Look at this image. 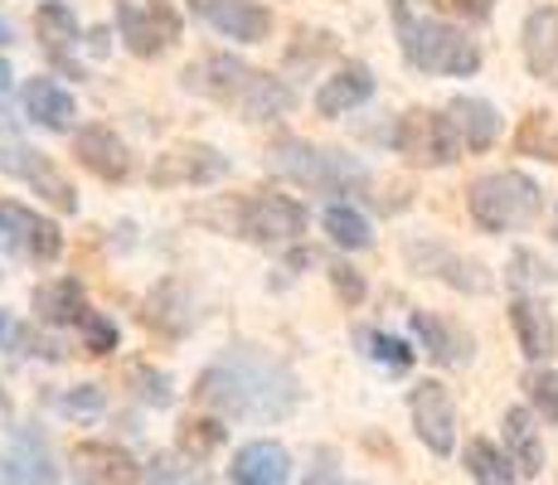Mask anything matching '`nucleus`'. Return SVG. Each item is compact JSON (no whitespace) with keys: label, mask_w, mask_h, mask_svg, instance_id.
<instances>
[{"label":"nucleus","mask_w":558,"mask_h":485,"mask_svg":"<svg viewBox=\"0 0 558 485\" xmlns=\"http://www.w3.org/2000/svg\"><path fill=\"white\" fill-rule=\"evenodd\" d=\"M195 403L214 408L219 417H243V423H272L296 408V379L287 364L253 344H233L219 364L195 379Z\"/></svg>","instance_id":"nucleus-1"},{"label":"nucleus","mask_w":558,"mask_h":485,"mask_svg":"<svg viewBox=\"0 0 558 485\" xmlns=\"http://www.w3.org/2000/svg\"><path fill=\"white\" fill-rule=\"evenodd\" d=\"M180 83H185L190 93L239 112L243 122H272V117H282L287 107L296 102V93L287 88L282 78L233 59V53H204V59H195L185 73H180Z\"/></svg>","instance_id":"nucleus-2"},{"label":"nucleus","mask_w":558,"mask_h":485,"mask_svg":"<svg viewBox=\"0 0 558 485\" xmlns=\"http://www.w3.org/2000/svg\"><path fill=\"white\" fill-rule=\"evenodd\" d=\"M190 219L214 223L219 233H239V239L263 243V247L292 243L306 233V209L292 194H277V190H248L219 204H199V209H190Z\"/></svg>","instance_id":"nucleus-3"},{"label":"nucleus","mask_w":558,"mask_h":485,"mask_svg":"<svg viewBox=\"0 0 558 485\" xmlns=\"http://www.w3.org/2000/svg\"><path fill=\"white\" fill-rule=\"evenodd\" d=\"M466 209L476 219V229L486 233L530 229L544 214V190L520 170H490V175H476L466 185Z\"/></svg>","instance_id":"nucleus-4"},{"label":"nucleus","mask_w":558,"mask_h":485,"mask_svg":"<svg viewBox=\"0 0 558 485\" xmlns=\"http://www.w3.org/2000/svg\"><path fill=\"white\" fill-rule=\"evenodd\" d=\"M399 49L408 69L437 73V78H471L481 69V45L447 20H399Z\"/></svg>","instance_id":"nucleus-5"},{"label":"nucleus","mask_w":558,"mask_h":485,"mask_svg":"<svg viewBox=\"0 0 558 485\" xmlns=\"http://www.w3.org/2000/svg\"><path fill=\"white\" fill-rule=\"evenodd\" d=\"M267 166L277 170L282 180L292 185H306V190H364V166L355 156H340V150H326V146H311L302 136H277L267 146Z\"/></svg>","instance_id":"nucleus-6"},{"label":"nucleus","mask_w":558,"mask_h":485,"mask_svg":"<svg viewBox=\"0 0 558 485\" xmlns=\"http://www.w3.org/2000/svg\"><path fill=\"white\" fill-rule=\"evenodd\" d=\"M393 150L417 170H437V166H452L461 136L452 126L447 112H433V107H408L393 126Z\"/></svg>","instance_id":"nucleus-7"},{"label":"nucleus","mask_w":558,"mask_h":485,"mask_svg":"<svg viewBox=\"0 0 558 485\" xmlns=\"http://www.w3.org/2000/svg\"><path fill=\"white\" fill-rule=\"evenodd\" d=\"M117 29H122L126 49H132L136 59H160L166 49H175L185 20H180V10L170 5V0H146V5L122 0V5H117Z\"/></svg>","instance_id":"nucleus-8"},{"label":"nucleus","mask_w":558,"mask_h":485,"mask_svg":"<svg viewBox=\"0 0 558 485\" xmlns=\"http://www.w3.org/2000/svg\"><path fill=\"white\" fill-rule=\"evenodd\" d=\"M229 175V156L204 142H180L166 146L151 166V185L156 190H195V185H214V180Z\"/></svg>","instance_id":"nucleus-9"},{"label":"nucleus","mask_w":558,"mask_h":485,"mask_svg":"<svg viewBox=\"0 0 558 485\" xmlns=\"http://www.w3.org/2000/svg\"><path fill=\"white\" fill-rule=\"evenodd\" d=\"M408 413H413L417 441H423L433 457H452L457 447V403L447 393V384L437 379H417L408 393Z\"/></svg>","instance_id":"nucleus-10"},{"label":"nucleus","mask_w":558,"mask_h":485,"mask_svg":"<svg viewBox=\"0 0 558 485\" xmlns=\"http://www.w3.org/2000/svg\"><path fill=\"white\" fill-rule=\"evenodd\" d=\"M0 175H10V180H20V185H29L35 194H45L53 209H69V214L78 209V190L69 185V175L53 166L45 150L0 142Z\"/></svg>","instance_id":"nucleus-11"},{"label":"nucleus","mask_w":558,"mask_h":485,"mask_svg":"<svg viewBox=\"0 0 558 485\" xmlns=\"http://www.w3.org/2000/svg\"><path fill=\"white\" fill-rule=\"evenodd\" d=\"M0 243H5L10 253L29 257V263H53V257L63 253L59 223L45 219V214H35V209H25V204H15V199L0 204Z\"/></svg>","instance_id":"nucleus-12"},{"label":"nucleus","mask_w":558,"mask_h":485,"mask_svg":"<svg viewBox=\"0 0 558 485\" xmlns=\"http://www.w3.org/2000/svg\"><path fill=\"white\" fill-rule=\"evenodd\" d=\"M190 10L223 39H239V45H263L272 35V10L263 0H190Z\"/></svg>","instance_id":"nucleus-13"},{"label":"nucleus","mask_w":558,"mask_h":485,"mask_svg":"<svg viewBox=\"0 0 558 485\" xmlns=\"http://www.w3.org/2000/svg\"><path fill=\"white\" fill-rule=\"evenodd\" d=\"M408 263L417 267V272H433L437 282L457 287V291H471V296H481V291H490V272L481 263H471V257L452 253L447 243H408L403 247Z\"/></svg>","instance_id":"nucleus-14"},{"label":"nucleus","mask_w":558,"mask_h":485,"mask_svg":"<svg viewBox=\"0 0 558 485\" xmlns=\"http://www.w3.org/2000/svg\"><path fill=\"white\" fill-rule=\"evenodd\" d=\"M69 461L88 485H142L146 481L142 461H136L132 451L112 447V441H78Z\"/></svg>","instance_id":"nucleus-15"},{"label":"nucleus","mask_w":558,"mask_h":485,"mask_svg":"<svg viewBox=\"0 0 558 485\" xmlns=\"http://www.w3.org/2000/svg\"><path fill=\"white\" fill-rule=\"evenodd\" d=\"M73 156H78L83 170H93L107 185H122V180L132 175V150H126V142L112 126H83V132L73 136Z\"/></svg>","instance_id":"nucleus-16"},{"label":"nucleus","mask_w":558,"mask_h":485,"mask_svg":"<svg viewBox=\"0 0 558 485\" xmlns=\"http://www.w3.org/2000/svg\"><path fill=\"white\" fill-rule=\"evenodd\" d=\"M229 476L233 485H287V476H292V451L272 437H257L248 447L233 451Z\"/></svg>","instance_id":"nucleus-17"},{"label":"nucleus","mask_w":558,"mask_h":485,"mask_svg":"<svg viewBox=\"0 0 558 485\" xmlns=\"http://www.w3.org/2000/svg\"><path fill=\"white\" fill-rule=\"evenodd\" d=\"M413 336L417 344H423V354L433 364H442V369H461V364H471V336L461 326H452V320L433 316V311H413Z\"/></svg>","instance_id":"nucleus-18"},{"label":"nucleus","mask_w":558,"mask_h":485,"mask_svg":"<svg viewBox=\"0 0 558 485\" xmlns=\"http://www.w3.org/2000/svg\"><path fill=\"white\" fill-rule=\"evenodd\" d=\"M520 49H524V69L534 78H554L558 73V5H534L524 15Z\"/></svg>","instance_id":"nucleus-19"},{"label":"nucleus","mask_w":558,"mask_h":485,"mask_svg":"<svg viewBox=\"0 0 558 485\" xmlns=\"http://www.w3.org/2000/svg\"><path fill=\"white\" fill-rule=\"evenodd\" d=\"M369 97H374V73L364 69V63H340V69L320 83L316 112L320 117H345V112H355L360 102H369Z\"/></svg>","instance_id":"nucleus-20"},{"label":"nucleus","mask_w":558,"mask_h":485,"mask_svg":"<svg viewBox=\"0 0 558 485\" xmlns=\"http://www.w3.org/2000/svg\"><path fill=\"white\" fill-rule=\"evenodd\" d=\"M510 326H514V340H520L524 360H549V354L558 350V330L549 320V311L539 306L534 296H514L510 301Z\"/></svg>","instance_id":"nucleus-21"},{"label":"nucleus","mask_w":558,"mask_h":485,"mask_svg":"<svg viewBox=\"0 0 558 485\" xmlns=\"http://www.w3.org/2000/svg\"><path fill=\"white\" fill-rule=\"evenodd\" d=\"M447 117H452L457 136L466 150H490L500 142V112L486 102V97H452L447 102Z\"/></svg>","instance_id":"nucleus-22"},{"label":"nucleus","mask_w":558,"mask_h":485,"mask_svg":"<svg viewBox=\"0 0 558 485\" xmlns=\"http://www.w3.org/2000/svg\"><path fill=\"white\" fill-rule=\"evenodd\" d=\"M25 112H29V122L49 126V132H69L78 107H73V93L59 88L53 78H29L25 83Z\"/></svg>","instance_id":"nucleus-23"},{"label":"nucleus","mask_w":558,"mask_h":485,"mask_svg":"<svg viewBox=\"0 0 558 485\" xmlns=\"http://www.w3.org/2000/svg\"><path fill=\"white\" fill-rule=\"evenodd\" d=\"M35 39L45 45V53L53 63H69V53L78 49V20L63 0H45L35 10Z\"/></svg>","instance_id":"nucleus-24"},{"label":"nucleus","mask_w":558,"mask_h":485,"mask_svg":"<svg viewBox=\"0 0 558 485\" xmlns=\"http://www.w3.org/2000/svg\"><path fill=\"white\" fill-rule=\"evenodd\" d=\"M506 457L514 461L520 476H539L544 471V441L530 408H510L506 413Z\"/></svg>","instance_id":"nucleus-25"},{"label":"nucleus","mask_w":558,"mask_h":485,"mask_svg":"<svg viewBox=\"0 0 558 485\" xmlns=\"http://www.w3.org/2000/svg\"><path fill=\"white\" fill-rule=\"evenodd\" d=\"M142 326H151L160 330V336H185L190 330V296H185V287L180 282H160L151 296H146V306H142Z\"/></svg>","instance_id":"nucleus-26"},{"label":"nucleus","mask_w":558,"mask_h":485,"mask_svg":"<svg viewBox=\"0 0 558 485\" xmlns=\"http://www.w3.org/2000/svg\"><path fill=\"white\" fill-rule=\"evenodd\" d=\"M35 311L45 326H83L88 301H83V287L73 277H59V282H45L35 291Z\"/></svg>","instance_id":"nucleus-27"},{"label":"nucleus","mask_w":558,"mask_h":485,"mask_svg":"<svg viewBox=\"0 0 558 485\" xmlns=\"http://www.w3.org/2000/svg\"><path fill=\"white\" fill-rule=\"evenodd\" d=\"M466 471H471V481L476 485H510L514 481V461L486 437L466 441Z\"/></svg>","instance_id":"nucleus-28"},{"label":"nucleus","mask_w":558,"mask_h":485,"mask_svg":"<svg viewBox=\"0 0 558 485\" xmlns=\"http://www.w3.org/2000/svg\"><path fill=\"white\" fill-rule=\"evenodd\" d=\"M320 223H326L330 243L345 247V253H360V247H369V219H364L360 209H350V204H330V209L320 214Z\"/></svg>","instance_id":"nucleus-29"},{"label":"nucleus","mask_w":558,"mask_h":485,"mask_svg":"<svg viewBox=\"0 0 558 485\" xmlns=\"http://www.w3.org/2000/svg\"><path fill=\"white\" fill-rule=\"evenodd\" d=\"M514 150L520 156H534V160H558V126L549 112H530L514 132Z\"/></svg>","instance_id":"nucleus-30"},{"label":"nucleus","mask_w":558,"mask_h":485,"mask_svg":"<svg viewBox=\"0 0 558 485\" xmlns=\"http://www.w3.org/2000/svg\"><path fill=\"white\" fill-rule=\"evenodd\" d=\"M223 437H229V427H223V417H190L185 427H180V451L185 457H214V451L223 447Z\"/></svg>","instance_id":"nucleus-31"},{"label":"nucleus","mask_w":558,"mask_h":485,"mask_svg":"<svg viewBox=\"0 0 558 485\" xmlns=\"http://www.w3.org/2000/svg\"><path fill=\"white\" fill-rule=\"evenodd\" d=\"M126 384H132V393L136 398H146L151 408H166L170 403V379L160 369H151V364H126Z\"/></svg>","instance_id":"nucleus-32"},{"label":"nucleus","mask_w":558,"mask_h":485,"mask_svg":"<svg viewBox=\"0 0 558 485\" xmlns=\"http://www.w3.org/2000/svg\"><path fill=\"white\" fill-rule=\"evenodd\" d=\"M524 393L549 423H558V369H530L524 374Z\"/></svg>","instance_id":"nucleus-33"},{"label":"nucleus","mask_w":558,"mask_h":485,"mask_svg":"<svg viewBox=\"0 0 558 485\" xmlns=\"http://www.w3.org/2000/svg\"><path fill=\"white\" fill-rule=\"evenodd\" d=\"M53 476L49 466H29V457H25V447L20 451H0V485H45Z\"/></svg>","instance_id":"nucleus-34"},{"label":"nucleus","mask_w":558,"mask_h":485,"mask_svg":"<svg viewBox=\"0 0 558 485\" xmlns=\"http://www.w3.org/2000/svg\"><path fill=\"white\" fill-rule=\"evenodd\" d=\"M433 10L457 25H486L496 15V0H433Z\"/></svg>","instance_id":"nucleus-35"},{"label":"nucleus","mask_w":558,"mask_h":485,"mask_svg":"<svg viewBox=\"0 0 558 485\" xmlns=\"http://www.w3.org/2000/svg\"><path fill=\"white\" fill-rule=\"evenodd\" d=\"M78 330H83V350H88V354H112L117 340H122V336H117V326L102 316V311H88Z\"/></svg>","instance_id":"nucleus-36"},{"label":"nucleus","mask_w":558,"mask_h":485,"mask_svg":"<svg viewBox=\"0 0 558 485\" xmlns=\"http://www.w3.org/2000/svg\"><path fill=\"white\" fill-rule=\"evenodd\" d=\"M506 277L514 287H544V282H554V267L544 263V257H534V253H524V247H520V253L510 257V272Z\"/></svg>","instance_id":"nucleus-37"},{"label":"nucleus","mask_w":558,"mask_h":485,"mask_svg":"<svg viewBox=\"0 0 558 485\" xmlns=\"http://www.w3.org/2000/svg\"><path fill=\"white\" fill-rule=\"evenodd\" d=\"M364 344H369V360H384L389 369H408V364H413V350H408L403 340L384 336V330H369V336H364Z\"/></svg>","instance_id":"nucleus-38"},{"label":"nucleus","mask_w":558,"mask_h":485,"mask_svg":"<svg viewBox=\"0 0 558 485\" xmlns=\"http://www.w3.org/2000/svg\"><path fill=\"white\" fill-rule=\"evenodd\" d=\"M330 287H336V296L345 301V306H360L364 301V277H360V267H350V263L330 267Z\"/></svg>","instance_id":"nucleus-39"},{"label":"nucleus","mask_w":558,"mask_h":485,"mask_svg":"<svg viewBox=\"0 0 558 485\" xmlns=\"http://www.w3.org/2000/svg\"><path fill=\"white\" fill-rule=\"evenodd\" d=\"M146 481L151 485H204L199 471H185L180 461H170V457H156L151 466H146Z\"/></svg>","instance_id":"nucleus-40"},{"label":"nucleus","mask_w":558,"mask_h":485,"mask_svg":"<svg viewBox=\"0 0 558 485\" xmlns=\"http://www.w3.org/2000/svg\"><path fill=\"white\" fill-rule=\"evenodd\" d=\"M102 403H107V398H102L98 384H83L78 393H63V398H59L63 413H102Z\"/></svg>","instance_id":"nucleus-41"},{"label":"nucleus","mask_w":558,"mask_h":485,"mask_svg":"<svg viewBox=\"0 0 558 485\" xmlns=\"http://www.w3.org/2000/svg\"><path fill=\"white\" fill-rule=\"evenodd\" d=\"M306 263H316V253H311V247H302V253H292V267H306Z\"/></svg>","instance_id":"nucleus-42"},{"label":"nucleus","mask_w":558,"mask_h":485,"mask_svg":"<svg viewBox=\"0 0 558 485\" xmlns=\"http://www.w3.org/2000/svg\"><path fill=\"white\" fill-rule=\"evenodd\" d=\"M10 78H15V73H10V63H5V59H0V93H5V88H10Z\"/></svg>","instance_id":"nucleus-43"},{"label":"nucleus","mask_w":558,"mask_h":485,"mask_svg":"<svg viewBox=\"0 0 558 485\" xmlns=\"http://www.w3.org/2000/svg\"><path fill=\"white\" fill-rule=\"evenodd\" d=\"M5 330H10V316H5V306H0V340H5Z\"/></svg>","instance_id":"nucleus-44"},{"label":"nucleus","mask_w":558,"mask_h":485,"mask_svg":"<svg viewBox=\"0 0 558 485\" xmlns=\"http://www.w3.org/2000/svg\"><path fill=\"white\" fill-rule=\"evenodd\" d=\"M554 243H558V209H554Z\"/></svg>","instance_id":"nucleus-45"},{"label":"nucleus","mask_w":558,"mask_h":485,"mask_svg":"<svg viewBox=\"0 0 558 485\" xmlns=\"http://www.w3.org/2000/svg\"><path fill=\"white\" fill-rule=\"evenodd\" d=\"M5 35H10V29H5V20H0V39H5Z\"/></svg>","instance_id":"nucleus-46"}]
</instances>
